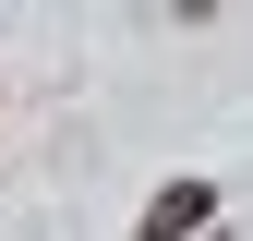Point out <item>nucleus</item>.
I'll return each instance as SVG.
<instances>
[{
  "mask_svg": "<svg viewBox=\"0 0 253 241\" xmlns=\"http://www.w3.org/2000/svg\"><path fill=\"white\" fill-rule=\"evenodd\" d=\"M205 217H217V181H169V193L145 205V229H133V241H193Z\"/></svg>",
  "mask_w": 253,
  "mask_h": 241,
  "instance_id": "f257e3e1",
  "label": "nucleus"
}]
</instances>
